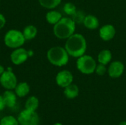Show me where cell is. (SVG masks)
I'll return each mask as SVG.
<instances>
[{
    "label": "cell",
    "mask_w": 126,
    "mask_h": 125,
    "mask_svg": "<svg viewBox=\"0 0 126 125\" xmlns=\"http://www.w3.org/2000/svg\"><path fill=\"white\" fill-rule=\"evenodd\" d=\"M69 55L74 57H79L86 51L87 43L86 38L81 34H73L67 38L64 47Z\"/></svg>",
    "instance_id": "obj_1"
},
{
    "label": "cell",
    "mask_w": 126,
    "mask_h": 125,
    "mask_svg": "<svg viewBox=\"0 0 126 125\" xmlns=\"http://www.w3.org/2000/svg\"><path fill=\"white\" fill-rule=\"evenodd\" d=\"M76 24L71 18L64 17L54 25L53 32L59 39H67L72 35L75 31Z\"/></svg>",
    "instance_id": "obj_2"
},
{
    "label": "cell",
    "mask_w": 126,
    "mask_h": 125,
    "mask_svg": "<svg viewBox=\"0 0 126 125\" xmlns=\"http://www.w3.org/2000/svg\"><path fill=\"white\" fill-rule=\"evenodd\" d=\"M49 62L55 66H63L69 62V54L66 49L61 46H53L47 53Z\"/></svg>",
    "instance_id": "obj_3"
},
{
    "label": "cell",
    "mask_w": 126,
    "mask_h": 125,
    "mask_svg": "<svg viewBox=\"0 0 126 125\" xmlns=\"http://www.w3.org/2000/svg\"><path fill=\"white\" fill-rule=\"evenodd\" d=\"M26 40L23 35V32L18 29H12L8 30L4 37V44L10 49H17L21 47Z\"/></svg>",
    "instance_id": "obj_4"
},
{
    "label": "cell",
    "mask_w": 126,
    "mask_h": 125,
    "mask_svg": "<svg viewBox=\"0 0 126 125\" xmlns=\"http://www.w3.org/2000/svg\"><path fill=\"white\" fill-rule=\"evenodd\" d=\"M77 69L84 74H91L94 72L97 64L95 60L90 55H83L78 57L76 62Z\"/></svg>",
    "instance_id": "obj_5"
},
{
    "label": "cell",
    "mask_w": 126,
    "mask_h": 125,
    "mask_svg": "<svg viewBox=\"0 0 126 125\" xmlns=\"http://www.w3.org/2000/svg\"><path fill=\"white\" fill-rule=\"evenodd\" d=\"M19 125H39L40 118L35 111L24 109L18 116Z\"/></svg>",
    "instance_id": "obj_6"
},
{
    "label": "cell",
    "mask_w": 126,
    "mask_h": 125,
    "mask_svg": "<svg viewBox=\"0 0 126 125\" xmlns=\"http://www.w3.org/2000/svg\"><path fill=\"white\" fill-rule=\"evenodd\" d=\"M0 84L6 90H13L18 84V80L16 74L8 69L0 76Z\"/></svg>",
    "instance_id": "obj_7"
},
{
    "label": "cell",
    "mask_w": 126,
    "mask_h": 125,
    "mask_svg": "<svg viewBox=\"0 0 126 125\" xmlns=\"http://www.w3.org/2000/svg\"><path fill=\"white\" fill-rule=\"evenodd\" d=\"M29 56H30L29 52L27 49L22 47H19L17 49H14V50L10 54V57L11 62L14 65L18 66L26 62Z\"/></svg>",
    "instance_id": "obj_8"
},
{
    "label": "cell",
    "mask_w": 126,
    "mask_h": 125,
    "mask_svg": "<svg viewBox=\"0 0 126 125\" xmlns=\"http://www.w3.org/2000/svg\"><path fill=\"white\" fill-rule=\"evenodd\" d=\"M56 83L61 88H66L73 82V75L68 70H63L59 71L55 77Z\"/></svg>",
    "instance_id": "obj_9"
},
{
    "label": "cell",
    "mask_w": 126,
    "mask_h": 125,
    "mask_svg": "<svg viewBox=\"0 0 126 125\" xmlns=\"http://www.w3.org/2000/svg\"><path fill=\"white\" fill-rule=\"evenodd\" d=\"M125 70V66L124 64L120 61H114L112 62L109 69H108V73L110 77L111 78H118L122 76Z\"/></svg>",
    "instance_id": "obj_10"
},
{
    "label": "cell",
    "mask_w": 126,
    "mask_h": 125,
    "mask_svg": "<svg viewBox=\"0 0 126 125\" xmlns=\"http://www.w3.org/2000/svg\"><path fill=\"white\" fill-rule=\"evenodd\" d=\"M116 34L115 27L111 24H106L103 26L99 31L100 37L104 41H109L113 39Z\"/></svg>",
    "instance_id": "obj_11"
},
{
    "label": "cell",
    "mask_w": 126,
    "mask_h": 125,
    "mask_svg": "<svg viewBox=\"0 0 126 125\" xmlns=\"http://www.w3.org/2000/svg\"><path fill=\"white\" fill-rule=\"evenodd\" d=\"M1 96L6 107L13 108L16 105L17 102V95L15 91H13L12 90H6Z\"/></svg>",
    "instance_id": "obj_12"
},
{
    "label": "cell",
    "mask_w": 126,
    "mask_h": 125,
    "mask_svg": "<svg viewBox=\"0 0 126 125\" xmlns=\"http://www.w3.org/2000/svg\"><path fill=\"white\" fill-rule=\"evenodd\" d=\"M30 91V87L29 84L26 82H21L17 84L14 88V91L18 97H26Z\"/></svg>",
    "instance_id": "obj_13"
},
{
    "label": "cell",
    "mask_w": 126,
    "mask_h": 125,
    "mask_svg": "<svg viewBox=\"0 0 126 125\" xmlns=\"http://www.w3.org/2000/svg\"><path fill=\"white\" fill-rule=\"evenodd\" d=\"M83 24L87 29L93 30L99 27V20L93 15H87L84 18Z\"/></svg>",
    "instance_id": "obj_14"
},
{
    "label": "cell",
    "mask_w": 126,
    "mask_h": 125,
    "mask_svg": "<svg viewBox=\"0 0 126 125\" xmlns=\"http://www.w3.org/2000/svg\"><path fill=\"white\" fill-rule=\"evenodd\" d=\"M63 94L67 99H73L79 95V88L75 84H70L64 88Z\"/></svg>",
    "instance_id": "obj_15"
},
{
    "label": "cell",
    "mask_w": 126,
    "mask_h": 125,
    "mask_svg": "<svg viewBox=\"0 0 126 125\" xmlns=\"http://www.w3.org/2000/svg\"><path fill=\"white\" fill-rule=\"evenodd\" d=\"M62 18V15L61 13L56 10H49L46 14V20L47 21L52 25L57 24Z\"/></svg>",
    "instance_id": "obj_16"
},
{
    "label": "cell",
    "mask_w": 126,
    "mask_h": 125,
    "mask_svg": "<svg viewBox=\"0 0 126 125\" xmlns=\"http://www.w3.org/2000/svg\"><path fill=\"white\" fill-rule=\"evenodd\" d=\"M22 32H23L25 40L30 41V40H32L35 38V36L37 35V33H38V29L34 25L30 24V25L26 26L24 28Z\"/></svg>",
    "instance_id": "obj_17"
},
{
    "label": "cell",
    "mask_w": 126,
    "mask_h": 125,
    "mask_svg": "<svg viewBox=\"0 0 126 125\" xmlns=\"http://www.w3.org/2000/svg\"><path fill=\"white\" fill-rule=\"evenodd\" d=\"M111 59H112V54H111V51L109 49L102 50L98 54V56H97L98 62L100 63L106 65V66L107 64H109V63H110Z\"/></svg>",
    "instance_id": "obj_18"
},
{
    "label": "cell",
    "mask_w": 126,
    "mask_h": 125,
    "mask_svg": "<svg viewBox=\"0 0 126 125\" xmlns=\"http://www.w3.org/2000/svg\"><path fill=\"white\" fill-rule=\"evenodd\" d=\"M39 106V100L35 96L30 97L25 102V109L35 111Z\"/></svg>",
    "instance_id": "obj_19"
},
{
    "label": "cell",
    "mask_w": 126,
    "mask_h": 125,
    "mask_svg": "<svg viewBox=\"0 0 126 125\" xmlns=\"http://www.w3.org/2000/svg\"><path fill=\"white\" fill-rule=\"evenodd\" d=\"M38 2L43 7L52 10L61 4V0H38Z\"/></svg>",
    "instance_id": "obj_20"
},
{
    "label": "cell",
    "mask_w": 126,
    "mask_h": 125,
    "mask_svg": "<svg viewBox=\"0 0 126 125\" xmlns=\"http://www.w3.org/2000/svg\"><path fill=\"white\" fill-rule=\"evenodd\" d=\"M0 125H19L18 119L13 116H6L0 121Z\"/></svg>",
    "instance_id": "obj_21"
},
{
    "label": "cell",
    "mask_w": 126,
    "mask_h": 125,
    "mask_svg": "<svg viewBox=\"0 0 126 125\" xmlns=\"http://www.w3.org/2000/svg\"><path fill=\"white\" fill-rule=\"evenodd\" d=\"M72 16V18L75 22V24H80V23H83L86 15H85V13L83 10H77L75 12V13Z\"/></svg>",
    "instance_id": "obj_22"
},
{
    "label": "cell",
    "mask_w": 126,
    "mask_h": 125,
    "mask_svg": "<svg viewBox=\"0 0 126 125\" xmlns=\"http://www.w3.org/2000/svg\"><path fill=\"white\" fill-rule=\"evenodd\" d=\"M63 11L66 14H67L69 15H73L75 13V12L77 11V8H76V6L73 3L68 2L64 4Z\"/></svg>",
    "instance_id": "obj_23"
},
{
    "label": "cell",
    "mask_w": 126,
    "mask_h": 125,
    "mask_svg": "<svg viewBox=\"0 0 126 125\" xmlns=\"http://www.w3.org/2000/svg\"><path fill=\"white\" fill-rule=\"evenodd\" d=\"M106 71H107V69L106 67V65H103L101 63H100L99 65H97L95 71H94V72L99 76L104 75L106 73Z\"/></svg>",
    "instance_id": "obj_24"
},
{
    "label": "cell",
    "mask_w": 126,
    "mask_h": 125,
    "mask_svg": "<svg viewBox=\"0 0 126 125\" xmlns=\"http://www.w3.org/2000/svg\"><path fill=\"white\" fill-rule=\"evenodd\" d=\"M6 24V18L5 16L0 13V29H2Z\"/></svg>",
    "instance_id": "obj_25"
},
{
    "label": "cell",
    "mask_w": 126,
    "mask_h": 125,
    "mask_svg": "<svg viewBox=\"0 0 126 125\" xmlns=\"http://www.w3.org/2000/svg\"><path fill=\"white\" fill-rule=\"evenodd\" d=\"M5 107H6V105H5L4 101L3 99V97H2L1 95H0V112L2 111L4 109Z\"/></svg>",
    "instance_id": "obj_26"
},
{
    "label": "cell",
    "mask_w": 126,
    "mask_h": 125,
    "mask_svg": "<svg viewBox=\"0 0 126 125\" xmlns=\"http://www.w3.org/2000/svg\"><path fill=\"white\" fill-rule=\"evenodd\" d=\"M5 71V69H4V67L2 66V65H1L0 64V76L3 74V72Z\"/></svg>",
    "instance_id": "obj_27"
},
{
    "label": "cell",
    "mask_w": 126,
    "mask_h": 125,
    "mask_svg": "<svg viewBox=\"0 0 126 125\" xmlns=\"http://www.w3.org/2000/svg\"><path fill=\"white\" fill-rule=\"evenodd\" d=\"M126 125V121H123V122H120V125Z\"/></svg>",
    "instance_id": "obj_28"
},
{
    "label": "cell",
    "mask_w": 126,
    "mask_h": 125,
    "mask_svg": "<svg viewBox=\"0 0 126 125\" xmlns=\"http://www.w3.org/2000/svg\"><path fill=\"white\" fill-rule=\"evenodd\" d=\"M53 125H63L61 123H59V122H57V123H55V124H54Z\"/></svg>",
    "instance_id": "obj_29"
}]
</instances>
